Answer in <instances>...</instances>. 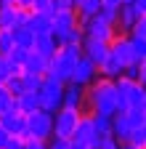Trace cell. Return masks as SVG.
Wrapping results in <instances>:
<instances>
[{"mask_svg":"<svg viewBox=\"0 0 146 149\" xmlns=\"http://www.w3.org/2000/svg\"><path fill=\"white\" fill-rule=\"evenodd\" d=\"M85 112L90 115H106L112 117L117 112V88H114V80L109 77H98L85 85Z\"/></svg>","mask_w":146,"mask_h":149,"instance_id":"obj_1","label":"cell"},{"mask_svg":"<svg viewBox=\"0 0 146 149\" xmlns=\"http://www.w3.org/2000/svg\"><path fill=\"white\" fill-rule=\"evenodd\" d=\"M77 59H80V48H77V45H59L56 53L48 59V72H45V74L56 77L59 83H69V80H72V69H75Z\"/></svg>","mask_w":146,"mask_h":149,"instance_id":"obj_2","label":"cell"},{"mask_svg":"<svg viewBox=\"0 0 146 149\" xmlns=\"http://www.w3.org/2000/svg\"><path fill=\"white\" fill-rule=\"evenodd\" d=\"M82 117V109H75V107H59L53 112V136L51 139H72L75 136V128Z\"/></svg>","mask_w":146,"mask_h":149,"instance_id":"obj_3","label":"cell"},{"mask_svg":"<svg viewBox=\"0 0 146 149\" xmlns=\"http://www.w3.org/2000/svg\"><path fill=\"white\" fill-rule=\"evenodd\" d=\"M53 136V115L45 109H35L27 115V128H24V139H43L51 141Z\"/></svg>","mask_w":146,"mask_h":149,"instance_id":"obj_4","label":"cell"},{"mask_svg":"<svg viewBox=\"0 0 146 149\" xmlns=\"http://www.w3.org/2000/svg\"><path fill=\"white\" fill-rule=\"evenodd\" d=\"M37 99H40V109L45 112H56L61 107V99H64V83H59L56 77L51 74H43V83L37 88Z\"/></svg>","mask_w":146,"mask_h":149,"instance_id":"obj_5","label":"cell"},{"mask_svg":"<svg viewBox=\"0 0 146 149\" xmlns=\"http://www.w3.org/2000/svg\"><path fill=\"white\" fill-rule=\"evenodd\" d=\"M80 29H82V35H88V37H96V40H112V37L117 35V29H114V24L112 22H106V19L101 16V13H96V16H88V19H80Z\"/></svg>","mask_w":146,"mask_h":149,"instance_id":"obj_6","label":"cell"},{"mask_svg":"<svg viewBox=\"0 0 146 149\" xmlns=\"http://www.w3.org/2000/svg\"><path fill=\"white\" fill-rule=\"evenodd\" d=\"M75 27H80V16H77L75 8H56L51 13V32H53V37H59V35L75 29Z\"/></svg>","mask_w":146,"mask_h":149,"instance_id":"obj_7","label":"cell"},{"mask_svg":"<svg viewBox=\"0 0 146 149\" xmlns=\"http://www.w3.org/2000/svg\"><path fill=\"white\" fill-rule=\"evenodd\" d=\"M80 53L85 56V59H90L96 67H101V64H104V59L109 56V43H106V40H96V37H88V35H82Z\"/></svg>","mask_w":146,"mask_h":149,"instance_id":"obj_8","label":"cell"},{"mask_svg":"<svg viewBox=\"0 0 146 149\" xmlns=\"http://www.w3.org/2000/svg\"><path fill=\"white\" fill-rule=\"evenodd\" d=\"M109 51H112L117 59H120V64L122 67H127V64H138L136 61V56H133V45H130V35H122V32H117L112 40H109Z\"/></svg>","mask_w":146,"mask_h":149,"instance_id":"obj_9","label":"cell"},{"mask_svg":"<svg viewBox=\"0 0 146 149\" xmlns=\"http://www.w3.org/2000/svg\"><path fill=\"white\" fill-rule=\"evenodd\" d=\"M96 77H98V67L80 53V59H77L75 69H72V83H77V85H90Z\"/></svg>","mask_w":146,"mask_h":149,"instance_id":"obj_10","label":"cell"},{"mask_svg":"<svg viewBox=\"0 0 146 149\" xmlns=\"http://www.w3.org/2000/svg\"><path fill=\"white\" fill-rule=\"evenodd\" d=\"M0 125H3L11 136H24V128H27V115H21V112L11 104V109H6L3 115H0Z\"/></svg>","mask_w":146,"mask_h":149,"instance_id":"obj_11","label":"cell"},{"mask_svg":"<svg viewBox=\"0 0 146 149\" xmlns=\"http://www.w3.org/2000/svg\"><path fill=\"white\" fill-rule=\"evenodd\" d=\"M29 19V11L19 8V6H0V27H8V29H16L27 24Z\"/></svg>","mask_w":146,"mask_h":149,"instance_id":"obj_12","label":"cell"},{"mask_svg":"<svg viewBox=\"0 0 146 149\" xmlns=\"http://www.w3.org/2000/svg\"><path fill=\"white\" fill-rule=\"evenodd\" d=\"M61 107H75V109H82L85 112V85H77V83H64V99H61Z\"/></svg>","mask_w":146,"mask_h":149,"instance_id":"obj_13","label":"cell"},{"mask_svg":"<svg viewBox=\"0 0 146 149\" xmlns=\"http://www.w3.org/2000/svg\"><path fill=\"white\" fill-rule=\"evenodd\" d=\"M138 22V13H136V8L130 6V3H122L120 8H117V19H114V29L117 32H122V35H130V29H133V24Z\"/></svg>","mask_w":146,"mask_h":149,"instance_id":"obj_14","label":"cell"},{"mask_svg":"<svg viewBox=\"0 0 146 149\" xmlns=\"http://www.w3.org/2000/svg\"><path fill=\"white\" fill-rule=\"evenodd\" d=\"M56 48H59V43H56V37H53V32H37L35 35V45H32L35 53L51 59V56L56 53Z\"/></svg>","mask_w":146,"mask_h":149,"instance_id":"obj_15","label":"cell"},{"mask_svg":"<svg viewBox=\"0 0 146 149\" xmlns=\"http://www.w3.org/2000/svg\"><path fill=\"white\" fill-rule=\"evenodd\" d=\"M72 139H75V141H85L90 146L96 144V130H93V123H90V115H88V112H82V117H80V123H77L75 136H72Z\"/></svg>","mask_w":146,"mask_h":149,"instance_id":"obj_16","label":"cell"},{"mask_svg":"<svg viewBox=\"0 0 146 149\" xmlns=\"http://www.w3.org/2000/svg\"><path fill=\"white\" fill-rule=\"evenodd\" d=\"M13 107L21 112V115H29V112L40 109V99H37V91H24L21 96L13 99Z\"/></svg>","mask_w":146,"mask_h":149,"instance_id":"obj_17","label":"cell"},{"mask_svg":"<svg viewBox=\"0 0 146 149\" xmlns=\"http://www.w3.org/2000/svg\"><path fill=\"white\" fill-rule=\"evenodd\" d=\"M130 133H133V128H130V123H127L125 112H114V115H112V136L117 141H125Z\"/></svg>","mask_w":146,"mask_h":149,"instance_id":"obj_18","label":"cell"},{"mask_svg":"<svg viewBox=\"0 0 146 149\" xmlns=\"http://www.w3.org/2000/svg\"><path fill=\"white\" fill-rule=\"evenodd\" d=\"M122 64H120V59H117V56L112 53V51H109V56H106V59H104V64L98 67V74H101V77H109V80H114V77H120V74H122Z\"/></svg>","mask_w":146,"mask_h":149,"instance_id":"obj_19","label":"cell"},{"mask_svg":"<svg viewBox=\"0 0 146 149\" xmlns=\"http://www.w3.org/2000/svg\"><path fill=\"white\" fill-rule=\"evenodd\" d=\"M21 72L45 74V72H48V59H45V56H40V53H35V51H29V56H27V61H24Z\"/></svg>","mask_w":146,"mask_h":149,"instance_id":"obj_20","label":"cell"},{"mask_svg":"<svg viewBox=\"0 0 146 149\" xmlns=\"http://www.w3.org/2000/svg\"><path fill=\"white\" fill-rule=\"evenodd\" d=\"M27 27H29L35 35H37V32H51V13H37V11H29Z\"/></svg>","mask_w":146,"mask_h":149,"instance_id":"obj_21","label":"cell"},{"mask_svg":"<svg viewBox=\"0 0 146 149\" xmlns=\"http://www.w3.org/2000/svg\"><path fill=\"white\" fill-rule=\"evenodd\" d=\"M13 43L19 45V48H29V51H32V45H35V32H32L27 24L16 27V29H13Z\"/></svg>","mask_w":146,"mask_h":149,"instance_id":"obj_22","label":"cell"},{"mask_svg":"<svg viewBox=\"0 0 146 149\" xmlns=\"http://www.w3.org/2000/svg\"><path fill=\"white\" fill-rule=\"evenodd\" d=\"M88 115H90V112H88ZM90 123H93L96 139H98V136H106V133H112V117H106V115H90Z\"/></svg>","mask_w":146,"mask_h":149,"instance_id":"obj_23","label":"cell"},{"mask_svg":"<svg viewBox=\"0 0 146 149\" xmlns=\"http://www.w3.org/2000/svg\"><path fill=\"white\" fill-rule=\"evenodd\" d=\"M77 16L80 19H88V16H96L101 11V0H80V3L75 6Z\"/></svg>","mask_w":146,"mask_h":149,"instance_id":"obj_24","label":"cell"},{"mask_svg":"<svg viewBox=\"0 0 146 149\" xmlns=\"http://www.w3.org/2000/svg\"><path fill=\"white\" fill-rule=\"evenodd\" d=\"M56 43H59V45H77V48H80V43H82V29L75 27V29H69V32L59 35Z\"/></svg>","mask_w":146,"mask_h":149,"instance_id":"obj_25","label":"cell"},{"mask_svg":"<svg viewBox=\"0 0 146 149\" xmlns=\"http://www.w3.org/2000/svg\"><path fill=\"white\" fill-rule=\"evenodd\" d=\"M125 117H127V123H130V128H133V130L146 125V112H143V109L130 107V109H125Z\"/></svg>","mask_w":146,"mask_h":149,"instance_id":"obj_26","label":"cell"},{"mask_svg":"<svg viewBox=\"0 0 146 149\" xmlns=\"http://www.w3.org/2000/svg\"><path fill=\"white\" fill-rule=\"evenodd\" d=\"M27 56H29V48H19V45H13V51L8 53V61H11L16 69H21L24 61H27Z\"/></svg>","mask_w":146,"mask_h":149,"instance_id":"obj_27","label":"cell"},{"mask_svg":"<svg viewBox=\"0 0 146 149\" xmlns=\"http://www.w3.org/2000/svg\"><path fill=\"white\" fill-rule=\"evenodd\" d=\"M6 88L11 91V96H13V99H16V96H21V93H24V83H21V72L11 74V77L6 80Z\"/></svg>","mask_w":146,"mask_h":149,"instance_id":"obj_28","label":"cell"},{"mask_svg":"<svg viewBox=\"0 0 146 149\" xmlns=\"http://www.w3.org/2000/svg\"><path fill=\"white\" fill-rule=\"evenodd\" d=\"M130 45H133V56H136V61H143L146 59V40L138 35H130Z\"/></svg>","mask_w":146,"mask_h":149,"instance_id":"obj_29","label":"cell"},{"mask_svg":"<svg viewBox=\"0 0 146 149\" xmlns=\"http://www.w3.org/2000/svg\"><path fill=\"white\" fill-rule=\"evenodd\" d=\"M16 72H21V69H16V67L8 61V56H3V53H0V83H6L11 74H16Z\"/></svg>","mask_w":146,"mask_h":149,"instance_id":"obj_30","label":"cell"},{"mask_svg":"<svg viewBox=\"0 0 146 149\" xmlns=\"http://www.w3.org/2000/svg\"><path fill=\"white\" fill-rule=\"evenodd\" d=\"M21 83H24V91H37V88H40V83H43V74L21 72Z\"/></svg>","mask_w":146,"mask_h":149,"instance_id":"obj_31","label":"cell"},{"mask_svg":"<svg viewBox=\"0 0 146 149\" xmlns=\"http://www.w3.org/2000/svg\"><path fill=\"white\" fill-rule=\"evenodd\" d=\"M32 11H37V13H53V11H56V0H32Z\"/></svg>","mask_w":146,"mask_h":149,"instance_id":"obj_32","label":"cell"},{"mask_svg":"<svg viewBox=\"0 0 146 149\" xmlns=\"http://www.w3.org/2000/svg\"><path fill=\"white\" fill-rule=\"evenodd\" d=\"M13 104V96H11V91L6 88V83H0V115H3L6 109H11Z\"/></svg>","mask_w":146,"mask_h":149,"instance_id":"obj_33","label":"cell"},{"mask_svg":"<svg viewBox=\"0 0 146 149\" xmlns=\"http://www.w3.org/2000/svg\"><path fill=\"white\" fill-rule=\"evenodd\" d=\"M24 149H48V141H43V139H24Z\"/></svg>","mask_w":146,"mask_h":149,"instance_id":"obj_34","label":"cell"},{"mask_svg":"<svg viewBox=\"0 0 146 149\" xmlns=\"http://www.w3.org/2000/svg\"><path fill=\"white\" fill-rule=\"evenodd\" d=\"M3 149H24V136H11Z\"/></svg>","mask_w":146,"mask_h":149,"instance_id":"obj_35","label":"cell"},{"mask_svg":"<svg viewBox=\"0 0 146 149\" xmlns=\"http://www.w3.org/2000/svg\"><path fill=\"white\" fill-rule=\"evenodd\" d=\"M122 77H127V80H138V64H127V67L122 69Z\"/></svg>","mask_w":146,"mask_h":149,"instance_id":"obj_36","label":"cell"},{"mask_svg":"<svg viewBox=\"0 0 146 149\" xmlns=\"http://www.w3.org/2000/svg\"><path fill=\"white\" fill-rule=\"evenodd\" d=\"M48 149H72L66 139H51L48 141Z\"/></svg>","mask_w":146,"mask_h":149,"instance_id":"obj_37","label":"cell"},{"mask_svg":"<svg viewBox=\"0 0 146 149\" xmlns=\"http://www.w3.org/2000/svg\"><path fill=\"white\" fill-rule=\"evenodd\" d=\"M133 8H136V13H138V19L141 16H146V0H133V3H130Z\"/></svg>","mask_w":146,"mask_h":149,"instance_id":"obj_38","label":"cell"},{"mask_svg":"<svg viewBox=\"0 0 146 149\" xmlns=\"http://www.w3.org/2000/svg\"><path fill=\"white\" fill-rule=\"evenodd\" d=\"M69 146H72V149H93L90 144H85V141H75V139H69Z\"/></svg>","mask_w":146,"mask_h":149,"instance_id":"obj_39","label":"cell"},{"mask_svg":"<svg viewBox=\"0 0 146 149\" xmlns=\"http://www.w3.org/2000/svg\"><path fill=\"white\" fill-rule=\"evenodd\" d=\"M8 139H11V133H8V130H6L3 125H0V149L6 146V141H8Z\"/></svg>","mask_w":146,"mask_h":149,"instance_id":"obj_40","label":"cell"},{"mask_svg":"<svg viewBox=\"0 0 146 149\" xmlns=\"http://www.w3.org/2000/svg\"><path fill=\"white\" fill-rule=\"evenodd\" d=\"M16 6L24 8V11H32V0H16Z\"/></svg>","mask_w":146,"mask_h":149,"instance_id":"obj_41","label":"cell"},{"mask_svg":"<svg viewBox=\"0 0 146 149\" xmlns=\"http://www.w3.org/2000/svg\"><path fill=\"white\" fill-rule=\"evenodd\" d=\"M101 6H112V8H117L120 0H101Z\"/></svg>","mask_w":146,"mask_h":149,"instance_id":"obj_42","label":"cell"},{"mask_svg":"<svg viewBox=\"0 0 146 149\" xmlns=\"http://www.w3.org/2000/svg\"><path fill=\"white\" fill-rule=\"evenodd\" d=\"M120 149H136V146H133L130 141H120Z\"/></svg>","mask_w":146,"mask_h":149,"instance_id":"obj_43","label":"cell"},{"mask_svg":"<svg viewBox=\"0 0 146 149\" xmlns=\"http://www.w3.org/2000/svg\"><path fill=\"white\" fill-rule=\"evenodd\" d=\"M3 6H16V0H3Z\"/></svg>","mask_w":146,"mask_h":149,"instance_id":"obj_44","label":"cell"},{"mask_svg":"<svg viewBox=\"0 0 146 149\" xmlns=\"http://www.w3.org/2000/svg\"><path fill=\"white\" fill-rule=\"evenodd\" d=\"M122 3H133V0H120V6H122Z\"/></svg>","mask_w":146,"mask_h":149,"instance_id":"obj_45","label":"cell"},{"mask_svg":"<svg viewBox=\"0 0 146 149\" xmlns=\"http://www.w3.org/2000/svg\"><path fill=\"white\" fill-rule=\"evenodd\" d=\"M143 136H146V125H143Z\"/></svg>","mask_w":146,"mask_h":149,"instance_id":"obj_46","label":"cell"},{"mask_svg":"<svg viewBox=\"0 0 146 149\" xmlns=\"http://www.w3.org/2000/svg\"><path fill=\"white\" fill-rule=\"evenodd\" d=\"M77 3H80V0H75V6H77Z\"/></svg>","mask_w":146,"mask_h":149,"instance_id":"obj_47","label":"cell"},{"mask_svg":"<svg viewBox=\"0 0 146 149\" xmlns=\"http://www.w3.org/2000/svg\"><path fill=\"white\" fill-rule=\"evenodd\" d=\"M0 6H3V0H0Z\"/></svg>","mask_w":146,"mask_h":149,"instance_id":"obj_48","label":"cell"}]
</instances>
